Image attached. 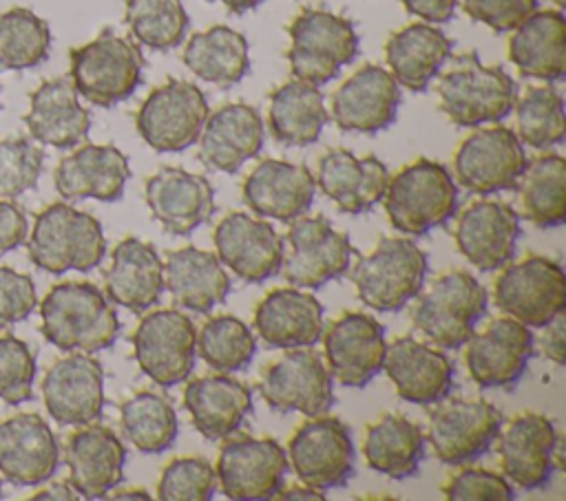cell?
Returning <instances> with one entry per match:
<instances>
[{
	"label": "cell",
	"mask_w": 566,
	"mask_h": 501,
	"mask_svg": "<svg viewBox=\"0 0 566 501\" xmlns=\"http://www.w3.org/2000/svg\"><path fill=\"white\" fill-rule=\"evenodd\" d=\"M555 424L539 413H522L497 433V455L502 475L522 490L544 488L555 466Z\"/></svg>",
	"instance_id": "22"
},
{
	"label": "cell",
	"mask_w": 566,
	"mask_h": 501,
	"mask_svg": "<svg viewBox=\"0 0 566 501\" xmlns=\"http://www.w3.org/2000/svg\"><path fill=\"white\" fill-rule=\"evenodd\" d=\"M555 4H557V9H564V4H566V0H553Z\"/></svg>",
	"instance_id": "62"
},
{
	"label": "cell",
	"mask_w": 566,
	"mask_h": 501,
	"mask_svg": "<svg viewBox=\"0 0 566 501\" xmlns=\"http://www.w3.org/2000/svg\"><path fill=\"white\" fill-rule=\"evenodd\" d=\"M150 214L172 236H188L214 214V188L184 168H159L144 190Z\"/></svg>",
	"instance_id": "25"
},
{
	"label": "cell",
	"mask_w": 566,
	"mask_h": 501,
	"mask_svg": "<svg viewBox=\"0 0 566 501\" xmlns=\"http://www.w3.org/2000/svg\"><path fill=\"white\" fill-rule=\"evenodd\" d=\"M287 62L294 79L323 86L358 55V33L349 18L325 11L303 9L287 26Z\"/></svg>",
	"instance_id": "6"
},
{
	"label": "cell",
	"mask_w": 566,
	"mask_h": 501,
	"mask_svg": "<svg viewBox=\"0 0 566 501\" xmlns=\"http://www.w3.org/2000/svg\"><path fill=\"white\" fill-rule=\"evenodd\" d=\"M124 18L130 35L155 51L179 46L188 31V13L181 0H126Z\"/></svg>",
	"instance_id": "48"
},
{
	"label": "cell",
	"mask_w": 566,
	"mask_h": 501,
	"mask_svg": "<svg viewBox=\"0 0 566 501\" xmlns=\"http://www.w3.org/2000/svg\"><path fill=\"white\" fill-rule=\"evenodd\" d=\"M254 329L272 349L314 347L323 338V305L314 294L272 289L254 309Z\"/></svg>",
	"instance_id": "34"
},
{
	"label": "cell",
	"mask_w": 566,
	"mask_h": 501,
	"mask_svg": "<svg viewBox=\"0 0 566 501\" xmlns=\"http://www.w3.org/2000/svg\"><path fill=\"white\" fill-rule=\"evenodd\" d=\"M69 77L80 97L111 108L128 99L142 84L144 55L133 40L104 29L95 40L71 49Z\"/></svg>",
	"instance_id": "5"
},
{
	"label": "cell",
	"mask_w": 566,
	"mask_h": 501,
	"mask_svg": "<svg viewBox=\"0 0 566 501\" xmlns=\"http://www.w3.org/2000/svg\"><path fill=\"white\" fill-rule=\"evenodd\" d=\"M133 355L142 373L161 388L186 382L197 360L195 322L177 309L146 313L133 333Z\"/></svg>",
	"instance_id": "13"
},
{
	"label": "cell",
	"mask_w": 566,
	"mask_h": 501,
	"mask_svg": "<svg viewBox=\"0 0 566 501\" xmlns=\"http://www.w3.org/2000/svg\"><path fill=\"white\" fill-rule=\"evenodd\" d=\"M493 298L502 313L531 329H542L566 309V274L548 256H528L495 278Z\"/></svg>",
	"instance_id": "12"
},
{
	"label": "cell",
	"mask_w": 566,
	"mask_h": 501,
	"mask_svg": "<svg viewBox=\"0 0 566 501\" xmlns=\"http://www.w3.org/2000/svg\"><path fill=\"white\" fill-rule=\"evenodd\" d=\"M382 371L394 382L398 397L418 406L438 404L453 386L451 360L413 335H400L387 344Z\"/></svg>",
	"instance_id": "29"
},
{
	"label": "cell",
	"mask_w": 566,
	"mask_h": 501,
	"mask_svg": "<svg viewBox=\"0 0 566 501\" xmlns=\"http://www.w3.org/2000/svg\"><path fill=\"white\" fill-rule=\"evenodd\" d=\"M35 353L15 335H0V399L18 406L33 397Z\"/></svg>",
	"instance_id": "51"
},
{
	"label": "cell",
	"mask_w": 566,
	"mask_h": 501,
	"mask_svg": "<svg viewBox=\"0 0 566 501\" xmlns=\"http://www.w3.org/2000/svg\"><path fill=\"white\" fill-rule=\"evenodd\" d=\"M130 177L126 154L111 143H86L60 159L53 183L62 199L119 201Z\"/></svg>",
	"instance_id": "30"
},
{
	"label": "cell",
	"mask_w": 566,
	"mask_h": 501,
	"mask_svg": "<svg viewBox=\"0 0 566 501\" xmlns=\"http://www.w3.org/2000/svg\"><path fill=\"white\" fill-rule=\"evenodd\" d=\"M509 60L533 79L559 82L566 75V18L562 9L533 11L509 38Z\"/></svg>",
	"instance_id": "38"
},
{
	"label": "cell",
	"mask_w": 566,
	"mask_h": 501,
	"mask_svg": "<svg viewBox=\"0 0 566 501\" xmlns=\"http://www.w3.org/2000/svg\"><path fill=\"white\" fill-rule=\"evenodd\" d=\"M442 494L449 501H511L515 490L504 475L486 468H464L449 477L442 486Z\"/></svg>",
	"instance_id": "52"
},
{
	"label": "cell",
	"mask_w": 566,
	"mask_h": 501,
	"mask_svg": "<svg viewBox=\"0 0 566 501\" xmlns=\"http://www.w3.org/2000/svg\"><path fill=\"white\" fill-rule=\"evenodd\" d=\"M486 313V291L480 280L462 269L438 276L416 296L413 327L438 349H460Z\"/></svg>",
	"instance_id": "7"
},
{
	"label": "cell",
	"mask_w": 566,
	"mask_h": 501,
	"mask_svg": "<svg viewBox=\"0 0 566 501\" xmlns=\"http://www.w3.org/2000/svg\"><path fill=\"white\" fill-rule=\"evenodd\" d=\"M27 234L29 221L24 210L9 199H0V256L27 243Z\"/></svg>",
	"instance_id": "55"
},
{
	"label": "cell",
	"mask_w": 566,
	"mask_h": 501,
	"mask_svg": "<svg viewBox=\"0 0 566 501\" xmlns=\"http://www.w3.org/2000/svg\"><path fill=\"white\" fill-rule=\"evenodd\" d=\"M106 499H150V494L144 488H126V490L108 492Z\"/></svg>",
	"instance_id": "61"
},
{
	"label": "cell",
	"mask_w": 566,
	"mask_h": 501,
	"mask_svg": "<svg viewBox=\"0 0 566 501\" xmlns=\"http://www.w3.org/2000/svg\"><path fill=\"white\" fill-rule=\"evenodd\" d=\"M458 252L480 271L509 265L520 236V214L504 201H475L464 207L455 223Z\"/></svg>",
	"instance_id": "24"
},
{
	"label": "cell",
	"mask_w": 566,
	"mask_h": 501,
	"mask_svg": "<svg viewBox=\"0 0 566 501\" xmlns=\"http://www.w3.org/2000/svg\"><path fill=\"white\" fill-rule=\"evenodd\" d=\"M44 168V150L27 137L0 139V199H18L33 190Z\"/></svg>",
	"instance_id": "50"
},
{
	"label": "cell",
	"mask_w": 566,
	"mask_h": 501,
	"mask_svg": "<svg viewBox=\"0 0 566 501\" xmlns=\"http://www.w3.org/2000/svg\"><path fill=\"white\" fill-rule=\"evenodd\" d=\"M429 256L409 238H380L349 271L363 305L376 311H400L424 285Z\"/></svg>",
	"instance_id": "8"
},
{
	"label": "cell",
	"mask_w": 566,
	"mask_h": 501,
	"mask_svg": "<svg viewBox=\"0 0 566 501\" xmlns=\"http://www.w3.org/2000/svg\"><path fill=\"white\" fill-rule=\"evenodd\" d=\"M440 110L464 128L502 121L515 106L517 84L502 66H486L475 53L453 60L436 84Z\"/></svg>",
	"instance_id": "4"
},
{
	"label": "cell",
	"mask_w": 566,
	"mask_h": 501,
	"mask_svg": "<svg viewBox=\"0 0 566 501\" xmlns=\"http://www.w3.org/2000/svg\"><path fill=\"white\" fill-rule=\"evenodd\" d=\"M181 60L199 79L221 88L239 84L250 71L245 35L226 24H214L190 35Z\"/></svg>",
	"instance_id": "42"
},
{
	"label": "cell",
	"mask_w": 566,
	"mask_h": 501,
	"mask_svg": "<svg viewBox=\"0 0 566 501\" xmlns=\"http://www.w3.org/2000/svg\"><path fill=\"white\" fill-rule=\"evenodd\" d=\"M542 335H539V349L542 355L548 358L551 362H555L557 366L564 364V353H566V342H564V329H566V311H559L553 320H548L542 327Z\"/></svg>",
	"instance_id": "56"
},
{
	"label": "cell",
	"mask_w": 566,
	"mask_h": 501,
	"mask_svg": "<svg viewBox=\"0 0 566 501\" xmlns=\"http://www.w3.org/2000/svg\"><path fill=\"white\" fill-rule=\"evenodd\" d=\"M51 29L31 9L0 13V71H27L49 57Z\"/></svg>",
	"instance_id": "45"
},
{
	"label": "cell",
	"mask_w": 566,
	"mask_h": 501,
	"mask_svg": "<svg viewBox=\"0 0 566 501\" xmlns=\"http://www.w3.org/2000/svg\"><path fill=\"white\" fill-rule=\"evenodd\" d=\"M367 466L389 479L413 477L424 459L422 428L402 415H382L365 430Z\"/></svg>",
	"instance_id": "41"
},
{
	"label": "cell",
	"mask_w": 566,
	"mask_h": 501,
	"mask_svg": "<svg viewBox=\"0 0 566 501\" xmlns=\"http://www.w3.org/2000/svg\"><path fill=\"white\" fill-rule=\"evenodd\" d=\"M46 413L60 426H86L104 411V369L91 353H71L49 366L42 380Z\"/></svg>",
	"instance_id": "21"
},
{
	"label": "cell",
	"mask_w": 566,
	"mask_h": 501,
	"mask_svg": "<svg viewBox=\"0 0 566 501\" xmlns=\"http://www.w3.org/2000/svg\"><path fill=\"white\" fill-rule=\"evenodd\" d=\"M82 499L71 483H53L31 497V501H77Z\"/></svg>",
	"instance_id": "58"
},
{
	"label": "cell",
	"mask_w": 566,
	"mask_h": 501,
	"mask_svg": "<svg viewBox=\"0 0 566 501\" xmlns=\"http://www.w3.org/2000/svg\"><path fill=\"white\" fill-rule=\"evenodd\" d=\"M29 260L53 276L64 271H91L106 254L102 223L69 203H51L31 227L27 241Z\"/></svg>",
	"instance_id": "2"
},
{
	"label": "cell",
	"mask_w": 566,
	"mask_h": 501,
	"mask_svg": "<svg viewBox=\"0 0 566 501\" xmlns=\"http://www.w3.org/2000/svg\"><path fill=\"white\" fill-rule=\"evenodd\" d=\"M325 360L332 377L352 388H365L380 371L387 351L385 327L369 313L345 311L323 329Z\"/></svg>",
	"instance_id": "19"
},
{
	"label": "cell",
	"mask_w": 566,
	"mask_h": 501,
	"mask_svg": "<svg viewBox=\"0 0 566 501\" xmlns=\"http://www.w3.org/2000/svg\"><path fill=\"white\" fill-rule=\"evenodd\" d=\"M455 4L458 0H402V7L407 9V13L429 24L449 22L455 13Z\"/></svg>",
	"instance_id": "57"
},
{
	"label": "cell",
	"mask_w": 566,
	"mask_h": 501,
	"mask_svg": "<svg viewBox=\"0 0 566 501\" xmlns=\"http://www.w3.org/2000/svg\"><path fill=\"white\" fill-rule=\"evenodd\" d=\"M380 201L394 230L422 236L455 214L458 188L442 163L416 159L389 177Z\"/></svg>",
	"instance_id": "3"
},
{
	"label": "cell",
	"mask_w": 566,
	"mask_h": 501,
	"mask_svg": "<svg viewBox=\"0 0 566 501\" xmlns=\"http://www.w3.org/2000/svg\"><path fill=\"white\" fill-rule=\"evenodd\" d=\"M314 179L340 212L363 214L382 199L389 172L374 154L356 157L345 148H334L318 159V174Z\"/></svg>",
	"instance_id": "33"
},
{
	"label": "cell",
	"mask_w": 566,
	"mask_h": 501,
	"mask_svg": "<svg viewBox=\"0 0 566 501\" xmlns=\"http://www.w3.org/2000/svg\"><path fill=\"white\" fill-rule=\"evenodd\" d=\"M259 393L276 413L325 415L334 406V377L310 347L287 349L263 371Z\"/></svg>",
	"instance_id": "14"
},
{
	"label": "cell",
	"mask_w": 566,
	"mask_h": 501,
	"mask_svg": "<svg viewBox=\"0 0 566 501\" xmlns=\"http://www.w3.org/2000/svg\"><path fill=\"white\" fill-rule=\"evenodd\" d=\"M453 42L429 22H411L394 31L385 42L389 73L407 90L420 93L451 57Z\"/></svg>",
	"instance_id": "39"
},
{
	"label": "cell",
	"mask_w": 566,
	"mask_h": 501,
	"mask_svg": "<svg viewBox=\"0 0 566 501\" xmlns=\"http://www.w3.org/2000/svg\"><path fill=\"white\" fill-rule=\"evenodd\" d=\"M515 135L522 143L546 150L559 146L566 135L564 99L562 93L546 86H531L520 99H515Z\"/></svg>",
	"instance_id": "46"
},
{
	"label": "cell",
	"mask_w": 566,
	"mask_h": 501,
	"mask_svg": "<svg viewBox=\"0 0 566 501\" xmlns=\"http://www.w3.org/2000/svg\"><path fill=\"white\" fill-rule=\"evenodd\" d=\"M24 124L33 141L66 150L86 139L91 113L80 104L71 77H55L46 79L29 95Z\"/></svg>",
	"instance_id": "32"
},
{
	"label": "cell",
	"mask_w": 566,
	"mask_h": 501,
	"mask_svg": "<svg viewBox=\"0 0 566 501\" xmlns=\"http://www.w3.org/2000/svg\"><path fill=\"white\" fill-rule=\"evenodd\" d=\"M526 163L522 141L506 126L478 128L453 154L458 183L480 196L515 190Z\"/></svg>",
	"instance_id": "16"
},
{
	"label": "cell",
	"mask_w": 566,
	"mask_h": 501,
	"mask_svg": "<svg viewBox=\"0 0 566 501\" xmlns=\"http://www.w3.org/2000/svg\"><path fill=\"white\" fill-rule=\"evenodd\" d=\"M274 499H287V501H323L325 492L310 488V486H290V488H281Z\"/></svg>",
	"instance_id": "59"
},
{
	"label": "cell",
	"mask_w": 566,
	"mask_h": 501,
	"mask_svg": "<svg viewBox=\"0 0 566 501\" xmlns=\"http://www.w3.org/2000/svg\"><path fill=\"white\" fill-rule=\"evenodd\" d=\"M462 9L495 33H509L537 9V0H462Z\"/></svg>",
	"instance_id": "54"
},
{
	"label": "cell",
	"mask_w": 566,
	"mask_h": 501,
	"mask_svg": "<svg viewBox=\"0 0 566 501\" xmlns=\"http://www.w3.org/2000/svg\"><path fill=\"white\" fill-rule=\"evenodd\" d=\"M208 113L210 108L199 86L186 79H168L142 102L135 128L153 150L181 152L199 139Z\"/></svg>",
	"instance_id": "11"
},
{
	"label": "cell",
	"mask_w": 566,
	"mask_h": 501,
	"mask_svg": "<svg viewBox=\"0 0 566 501\" xmlns=\"http://www.w3.org/2000/svg\"><path fill=\"white\" fill-rule=\"evenodd\" d=\"M226 9H230L232 13H245L254 7H259L263 0H219Z\"/></svg>",
	"instance_id": "60"
},
{
	"label": "cell",
	"mask_w": 566,
	"mask_h": 501,
	"mask_svg": "<svg viewBox=\"0 0 566 501\" xmlns=\"http://www.w3.org/2000/svg\"><path fill=\"white\" fill-rule=\"evenodd\" d=\"M164 285L175 305L195 313L212 311L217 305L226 302L232 289L230 276L217 254L195 245L166 254Z\"/></svg>",
	"instance_id": "36"
},
{
	"label": "cell",
	"mask_w": 566,
	"mask_h": 501,
	"mask_svg": "<svg viewBox=\"0 0 566 501\" xmlns=\"http://www.w3.org/2000/svg\"><path fill=\"white\" fill-rule=\"evenodd\" d=\"M504 415L484 399H447L429 413L427 439L433 455L449 466L482 457L495 441Z\"/></svg>",
	"instance_id": "17"
},
{
	"label": "cell",
	"mask_w": 566,
	"mask_h": 501,
	"mask_svg": "<svg viewBox=\"0 0 566 501\" xmlns=\"http://www.w3.org/2000/svg\"><path fill=\"white\" fill-rule=\"evenodd\" d=\"M287 468V452L274 437L241 435L221 446L214 472L223 497L263 501L283 488Z\"/></svg>",
	"instance_id": "15"
},
{
	"label": "cell",
	"mask_w": 566,
	"mask_h": 501,
	"mask_svg": "<svg viewBox=\"0 0 566 501\" xmlns=\"http://www.w3.org/2000/svg\"><path fill=\"white\" fill-rule=\"evenodd\" d=\"M217 258L245 283H263L281 271L283 238L276 230L248 212H230L212 234Z\"/></svg>",
	"instance_id": "20"
},
{
	"label": "cell",
	"mask_w": 566,
	"mask_h": 501,
	"mask_svg": "<svg viewBox=\"0 0 566 501\" xmlns=\"http://www.w3.org/2000/svg\"><path fill=\"white\" fill-rule=\"evenodd\" d=\"M217 472L206 457H175L161 470L157 499L161 501H210L217 492Z\"/></svg>",
	"instance_id": "49"
},
{
	"label": "cell",
	"mask_w": 566,
	"mask_h": 501,
	"mask_svg": "<svg viewBox=\"0 0 566 501\" xmlns=\"http://www.w3.org/2000/svg\"><path fill=\"white\" fill-rule=\"evenodd\" d=\"M398 106L400 86L394 75L378 64H365L332 95V119L345 132L374 135L394 124Z\"/></svg>",
	"instance_id": "23"
},
{
	"label": "cell",
	"mask_w": 566,
	"mask_h": 501,
	"mask_svg": "<svg viewBox=\"0 0 566 501\" xmlns=\"http://www.w3.org/2000/svg\"><path fill=\"white\" fill-rule=\"evenodd\" d=\"M184 406L192 426L210 441L230 437L252 413V391L230 373L203 375L186 384Z\"/></svg>",
	"instance_id": "37"
},
{
	"label": "cell",
	"mask_w": 566,
	"mask_h": 501,
	"mask_svg": "<svg viewBox=\"0 0 566 501\" xmlns=\"http://www.w3.org/2000/svg\"><path fill=\"white\" fill-rule=\"evenodd\" d=\"M283 245H287L281 263L283 278L298 289H318L340 278L356 254L349 236L334 230L323 214L290 221Z\"/></svg>",
	"instance_id": "10"
},
{
	"label": "cell",
	"mask_w": 566,
	"mask_h": 501,
	"mask_svg": "<svg viewBox=\"0 0 566 501\" xmlns=\"http://www.w3.org/2000/svg\"><path fill=\"white\" fill-rule=\"evenodd\" d=\"M197 141L199 159L208 168L232 174L261 152L265 126L254 106L232 102L208 113Z\"/></svg>",
	"instance_id": "28"
},
{
	"label": "cell",
	"mask_w": 566,
	"mask_h": 501,
	"mask_svg": "<svg viewBox=\"0 0 566 501\" xmlns=\"http://www.w3.org/2000/svg\"><path fill=\"white\" fill-rule=\"evenodd\" d=\"M122 433L144 455L168 450L179 435V419L168 397L142 391L128 397L122 406Z\"/></svg>",
	"instance_id": "44"
},
{
	"label": "cell",
	"mask_w": 566,
	"mask_h": 501,
	"mask_svg": "<svg viewBox=\"0 0 566 501\" xmlns=\"http://www.w3.org/2000/svg\"><path fill=\"white\" fill-rule=\"evenodd\" d=\"M0 494H2V483H0Z\"/></svg>",
	"instance_id": "63"
},
{
	"label": "cell",
	"mask_w": 566,
	"mask_h": 501,
	"mask_svg": "<svg viewBox=\"0 0 566 501\" xmlns=\"http://www.w3.org/2000/svg\"><path fill=\"white\" fill-rule=\"evenodd\" d=\"M316 179L307 166L263 159L243 181L241 199L261 218L294 221L312 207Z\"/></svg>",
	"instance_id": "27"
},
{
	"label": "cell",
	"mask_w": 566,
	"mask_h": 501,
	"mask_svg": "<svg viewBox=\"0 0 566 501\" xmlns=\"http://www.w3.org/2000/svg\"><path fill=\"white\" fill-rule=\"evenodd\" d=\"M60 463V446L51 426L35 413L0 422V472L20 488L49 481Z\"/></svg>",
	"instance_id": "26"
},
{
	"label": "cell",
	"mask_w": 566,
	"mask_h": 501,
	"mask_svg": "<svg viewBox=\"0 0 566 501\" xmlns=\"http://www.w3.org/2000/svg\"><path fill=\"white\" fill-rule=\"evenodd\" d=\"M522 216L533 225L548 230L566 221V161L548 152L526 163L517 185Z\"/></svg>",
	"instance_id": "43"
},
{
	"label": "cell",
	"mask_w": 566,
	"mask_h": 501,
	"mask_svg": "<svg viewBox=\"0 0 566 501\" xmlns=\"http://www.w3.org/2000/svg\"><path fill=\"white\" fill-rule=\"evenodd\" d=\"M287 463L301 483L329 490L356 475V446L349 426L332 415H314L287 441Z\"/></svg>",
	"instance_id": "9"
},
{
	"label": "cell",
	"mask_w": 566,
	"mask_h": 501,
	"mask_svg": "<svg viewBox=\"0 0 566 501\" xmlns=\"http://www.w3.org/2000/svg\"><path fill=\"white\" fill-rule=\"evenodd\" d=\"M197 353L217 373H237L252 362L256 340L237 316H214L197 331Z\"/></svg>",
	"instance_id": "47"
},
{
	"label": "cell",
	"mask_w": 566,
	"mask_h": 501,
	"mask_svg": "<svg viewBox=\"0 0 566 501\" xmlns=\"http://www.w3.org/2000/svg\"><path fill=\"white\" fill-rule=\"evenodd\" d=\"M329 115L318 86L290 79L270 93L268 126L283 146H310L318 141Z\"/></svg>",
	"instance_id": "40"
},
{
	"label": "cell",
	"mask_w": 566,
	"mask_h": 501,
	"mask_svg": "<svg viewBox=\"0 0 566 501\" xmlns=\"http://www.w3.org/2000/svg\"><path fill=\"white\" fill-rule=\"evenodd\" d=\"M64 459L75 492L82 499H104L124 479L126 446L111 428L86 424L69 437Z\"/></svg>",
	"instance_id": "31"
},
{
	"label": "cell",
	"mask_w": 566,
	"mask_h": 501,
	"mask_svg": "<svg viewBox=\"0 0 566 501\" xmlns=\"http://www.w3.org/2000/svg\"><path fill=\"white\" fill-rule=\"evenodd\" d=\"M38 305L31 276L0 265V327L27 320Z\"/></svg>",
	"instance_id": "53"
},
{
	"label": "cell",
	"mask_w": 566,
	"mask_h": 501,
	"mask_svg": "<svg viewBox=\"0 0 566 501\" xmlns=\"http://www.w3.org/2000/svg\"><path fill=\"white\" fill-rule=\"evenodd\" d=\"M464 344L467 371L480 388H513L533 358L535 335L531 327L502 316Z\"/></svg>",
	"instance_id": "18"
},
{
	"label": "cell",
	"mask_w": 566,
	"mask_h": 501,
	"mask_svg": "<svg viewBox=\"0 0 566 501\" xmlns=\"http://www.w3.org/2000/svg\"><path fill=\"white\" fill-rule=\"evenodd\" d=\"M42 335L66 353L111 349L119 335V318L108 296L93 283L66 280L49 289L40 302Z\"/></svg>",
	"instance_id": "1"
},
{
	"label": "cell",
	"mask_w": 566,
	"mask_h": 501,
	"mask_svg": "<svg viewBox=\"0 0 566 501\" xmlns=\"http://www.w3.org/2000/svg\"><path fill=\"white\" fill-rule=\"evenodd\" d=\"M104 287L111 302L142 313L159 302L166 291L164 260L153 243L128 236L111 254V267L104 271Z\"/></svg>",
	"instance_id": "35"
}]
</instances>
